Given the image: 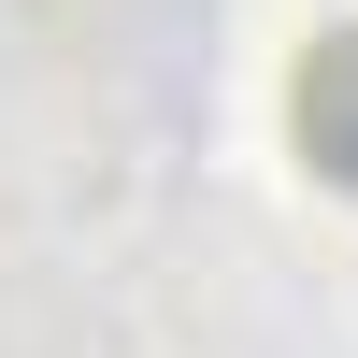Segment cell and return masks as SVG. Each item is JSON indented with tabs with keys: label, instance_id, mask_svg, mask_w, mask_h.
<instances>
[{
	"label": "cell",
	"instance_id": "1",
	"mask_svg": "<svg viewBox=\"0 0 358 358\" xmlns=\"http://www.w3.org/2000/svg\"><path fill=\"white\" fill-rule=\"evenodd\" d=\"M287 115H301V158L330 172V187H358V29H330V43L301 57Z\"/></svg>",
	"mask_w": 358,
	"mask_h": 358
}]
</instances>
